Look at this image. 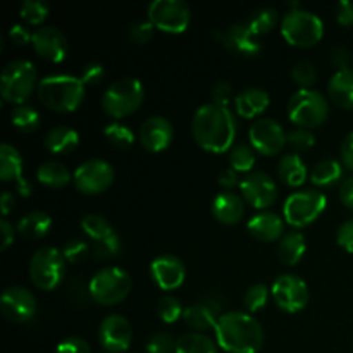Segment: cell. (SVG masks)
Masks as SVG:
<instances>
[{
	"label": "cell",
	"mask_w": 353,
	"mask_h": 353,
	"mask_svg": "<svg viewBox=\"0 0 353 353\" xmlns=\"http://www.w3.org/2000/svg\"><path fill=\"white\" fill-rule=\"evenodd\" d=\"M281 34L290 45L314 47L324 37V23L317 14L305 9H290L283 14Z\"/></svg>",
	"instance_id": "8992f818"
},
{
	"label": "cell",
	"mask_w": 353,
	"mask_h": 353,
	"mask_svg": "<svg viewBox=\"0 0 353 353\" xmlns=\"http://www.w3.org/2000/svg\"><path fill=\"white\" fill-rule=\"evenodd\" d=\"M216 38L221 45L241 57H257L262 50L259 37L248 28L247 23H234L223 31H217Z\"/></svg>",
	"instance_id": "d6986e66"
},
{
	"label": "cell",
	"mask_w": 353,
	"mask_h": 353,
	"mask_svg": "<svg viewBox=\"0 0 353 353\" xmlns=\"http://www.w3.org/2000/svg\"><path fill=\"white\" fill-rule=\"evenodd\" d=\"M185 310H183L181 302L179 299L172 295H164L157 303V316L161 317L162 323L165 324H174L176 321H179V317H183Z\"/></svg>",
	"instance_id": "60d3db41"
},
{
	"label": "cell",
	"mask_w": 353,
	"mask_h": 353,
	"mask_svg": "<svg viewBox=\"0 0 353 353\" xmlns=\"http://www.w3.org/2000/svg\"><path fill=\"white\" fill-rule=\"evenodd\" d=\"M176 341L169 333L154 334L147 343V353H176Z\"/></svg>",
	"instance_id": "bcb514c9"
},
{
	"label": "cell",
	"mask_w": 353,
	"mask_h": 353,
	"mask_svg": "<svg viewBox=\"0 0 353 353\" xmlns=\"http://www.w3.org/2000/svg\"><path fill=\"white\" fill-rule=\"evenodd\" d=\"M81 81L86 85H99V83L103 81L105 78V69H103L102 64L99 62H90L85 68L81 69V74H79Z\"/></svg>",
	"instance_id": "681fc988"
},
{
	"label": "cell",
	"mask_w": 353,
	"mask_h": 353,
	"mask_svg": "<svg viewBox=\"0 0 353 353\" xmlns=\"http://www.w3.org/2000/svg\"><path fill=\"white\" fill-rule=\"evenodd\" d=\"M330 102L314 88H300L288 100V119L299 128H317L327 119Z\"/></svg>",
	"instance_id": "ba28073f"
},
{
	"label": "cell",
	"mask_w": 353,
	"mask_h": 353,
	"mask_svg": "<svg viewBox=\"0 0 353 353\" xmlns=\"http://www.w3.org/2000/svg\"><path fill=\"white\" fill-rule=\"evenodd\" d=\"M336 21L341 26H353V2L341 0L336 6Z\"/></svg>",
	"instance_id": "db71d44e"
},
{
	"label": "cell",
	"mask_w": 353,
	"mask_h": 353,
	"mask_svg": "<svg viewBox=\"0 0 353 353\" xmlns=\"http://www.w3.org/2000/svg\"><path fill=\"white\" fill-rule=\"evenodd\" d=\"M34 52L50 62H62L68 55V38L59 28L40 26L33 31Z\"/></svg>",
	"instance_id": "7402d4cb"
},
{
	"label": "cell",
	"mask_w": 353,
	"mask_h": 353,
	"mask_svg": "<svg viewBox=\"0 0 353 353\" xmlns=\"http://www.w3.org/2000/svg\"><path fill=\"white\" fill-rule=\"evenodd\" d=\"M145 99L143 83L138 78L116 79L102 95V109L114 119H123L140 109Z\"/></svg>",
	"instance_id": "5b68a950"
},
{
	"label": "cell",
	"mask_w": 353,
	"mask_h": 353,
	"mask_svg": "<svg viewBox=\"0 0 353 353\" xmlns=\"http://www.w3.org/2000/svg\"><path fill=\"white\" fill-rule=\"evenodd\" d=\"M65 259L55 247H41L30 261V278L38 290L52 292L62 283L65 274Z\"/></svg>",
	"instance_id": "9c48e42d"
},
{
	"label": "cell",
	"mask_w": 353,
	"mask_h": 353,
	"mask_svg": "<svg viewBox=\"0 0 353 353\" xmlns=\"http://www.w3.org/2000/svg\"><path fill=\"white\" fill-rule=\"evenodd\" d=\"M307 165L303 159L300 157L296 152H288L283 155L278 162V176L285 185L293 186H302L307 179Z\"/></svg>",
	"instance_id": "f1b7e54d"
},
{
	"label": "cell",
	"mask_w": 353,
	"mask_h": 353,
	"mask_svg": "<svg viewBox=\"0 0 353 353\" xmlns=\"http://www.w3.org/2000/svg\"><path fill=\"white\" fill-rule=\"evenodd\" d=\"M327 97L334 105L353 110V68L336 69L327 83Z\"/></svg>",
	"instance_id": "4316f807"
},
{
	"label": "cell",
	"mask_w": 353,
	"mask_h": 353,
	"mask_svg": "<svg viewBox=\"0 0 353 353\" xmlns=\"http://www.w3.org/2000/svg\"><path fill=\"white\" fill-rule=\"evenodd\" d=\"M0 230H2V248L0 250H7L10 247V243L14 241V226L3 217L0 221Z\"/></svg>",
	"instance_id": "91938a15"
},
{
	"label": "cell",
	"mask_w": 353,
	"mask_h": 353,
	"mask_svg": "<svg viewBox=\"0 0 353 353\" xmlns=\"http://www.w3.org/2000/svg\"><path fill=\"white\" fill-rule=\"evenodd\" d=\"M286 143L295 152H307L316 145V137H314L310 130L296 126L288 131V134H286Z\"/></svg>",
	"instance_id": "ee69618b"
},
{
	"label": "cell",
	"mask_w": 353,
	"mask_h": 353,
	"mask_svg": "<svg viewBox=\"0 0 353 353\" xmlns=\"http://www.w3.org/2000/svg\"><path fill=\"white\" fill-rule=\"evenodd\" d=\"M38 99L55 112H72L85 99V83L74 74H48L38 83Z\"/></svg>",
	"instance_id": "3957f363"
},
{
	"label": "cell",
	"mask_w": 353,
	"mask_h": 353,
	"mask_svg": "<svg viewBox=\"0 0 353 353\" xmlns=\"http://www.w3.org/2000/svg\"><path fill=\"white\" fill-rule=\"evenodd\" d=\"M9 38L16 45H28L33 41V33L24 24H14L9 31Z\"/></svg>",
	"instance_id": "11a10c76"
},
{
	"label": "cell",
	"mask_w": 353,
	"mask_h": 353,
	"mask_svg": "<svg viewBox=\"0 0 353 353\" xmlns=\"http://www.w3.org/2000/svg\"><path fill=\"white\" fill-rule=\"evenodd\" d=\"M278 21L279 12L274 7H259L254 12L248 14L245 23L248 24V28H250L257 37H261V34L271 33L276 28V24H278Z\"/></svg>",
	"instance_id": "d590c367"
},
{
	"label": "cell",
	"mask_w": 353,
	"mask_h": 353,
	"mask_svg": "<svg viewBox=\"0 0 353 353\" xmlns=\"http://www.w3.org/2000/svg\"><path fill=\"white\" fill-rule=\"evenodd\" d=\"M238 183H240L238 181V172L234 171L233 168H228V169H224V171H221L219 185L224 186V188H226V192H230L231 188H234Z\"/></svg>",
	"instance_id": "6f0895ef"
},
{
	"label": "cell",
	"mask_w": 353,
	"mask_h": 353,
	"mask_svg": "<svg viewBox=\"0 0 353 353\" xmlns=\"http://www.w3.org/2000/svg\"><path fill=\"white\" fill-rule=\"evenodd\" d=\"M269 300V288L264 283H255L250 288L245 292L243 296V305L248 312H259L261 309H264L265 303Z\"/></svg>",
	"instance_id": "b9f144b4"
},
{
	"label": "cell",
	"mask_w": 353,
	"mask_h": 353,
	"mask_svg": "<svg viewBox=\"0 0 353 353\" xmlns=\"http://www.w3.org/2000/svg\"><path fill=\"white\" fill-rule=\"evenodd\" d=\"M307 241L300 231H288L278 243V259L286 265H296L305 255Z\"/></svg>",
	"instance_id": "1f68e13d"
},
{
	"label": "cell",
	"mask_w": 353,
	"mask_h": 353,
	"mask_svg": "<svg viewBox=\"0 0 353 353\" xmlns=\"http://www.w3.org/2000/svg\"><path fill=\"white\" fill-rule=\"evenodd\" d=\"M336 241L341 248H345V250L353 254V217L352 219L345 221V223L338 228Z\"/></svg>",
	"instance_id": "f907efd6"
},
{
	"label": "cell",
	"mask_w": 353,
	"mask_h": 353,
	"mask_svg": "<svg viewBox=\"0 0 353 353\" xmlns=\"http://www.w3.org/2000/svg\"><path fill=\"white\" fill-rule=\"evenodd\" d=\"M52 217L45 210H31L17 223V233L28 240H40L52 230Z\"/></svg>",
	"instance_id": "f546056e"
},
{
	"label": "cell",
	"mask_w": 353,
	"mask_h": 353,
	"mask_svg": "<svg viewBox=\"0 0 353 353\" xmlns=\"http://www.w3.org/2000/svg\"><path fill=\"white\" fill-rule=\"evenodd\" d=\"M216 341L228 353H257L264 345V330L248 312L221 314L214 327Z\"/></svg>",
	"instance_id": "7a4b0ae2"
},
{
	"label": "cell",
	"mask_w": 353,
	"mask_h": 353,
	"mask_svg": "<svg viewBox=\"0 0 353 353\" xmlns=\"http://www.w3.org/2000/svg\"><path fill=\"white\" fill-rule=\"evenodd\" d=\"M37 179L48 188H64L72 181V172L62 162L47 161L37 169Z\"/></svg>",
	"instance_id": "d6a6232c"
},
{
	"label": "cell",
	"mask_w": 353,
	"mask_h": 353,
	"mask_svg": "<svg viewBox=\"0 0 353 353\" xmlns=\"http://www.w3.org/2000/svg\"><path fill=\"white\" fill-rule=\"evenodd\" d=\"M341 164L353 171V131L345 137L343 143H341Z\"/></svg>",
	"instance_id": "9f6ffc18"
},
{
	"label": "cell",
	"mask_w": 353,
	"mask_h": 353,
	"mask_svg": "<svg viewBox=\"0 0 353 353\" xmlns=\"http://www.w3.org/2000/svg\"><path fill=\"white\" fill-rule=\"evenodd\" d=\"M62 255L69 264H78V262L85 261L88 255H92V245L85 240H79V238H72L64 245Z\"/></svg>",
	"instance_id": "7bdbcfd3"
},
{
	"label": "cell",
	"mask_w": 353,
	"mask_h": 353,
	"mask_svg": "<svg viewBox=\"0 0 353 353\" xmlns=\"http://www.w3.org/2000/svg\"><path fill=\"white\" fill-rule=\"evenodd\" d=\"M340 200L348 207L353 209V176L345 179L340 186Z\"/></svg>",
	"instance_id": "680465c9"
},
{
	"label": "cell",
	"mask_w": 353,
	"mask_h": 353,
	"mask_svg": "<svg viewBox=\"0 0 353 353\" xmlns=\"http://www.w3.org/2000/svg\"><path fill=\"white\" fill-rule=\"evenodd\" d=\"M131 286H133L131 276L117 265L100 269L92 276L88 283L92 300L103 307L117 305L123 302L130 295Z\"/></svg>",
	"instance_id": "52a82bcc"
},
{
	"label": "cell",
	"mask_w": 353,
	"mask_h": 353,
	"mask_svg": "<svg viewBox=\"0 0 353 353\" xmlns=\"http://www.w3.org/2000/svg\"><path fill=\"white\" fill-rule=\"evenodd\" d=\"M148 21L165 33H183L192 21V9L185 0H154L147 9Z\"/></svg>",
	"instance_id": "8fae6325"
},
{
	"label": "cell",
	"mask_w": 353,
	"mask_h": 353,
	"mask_svg": "<svg viewBox=\"0 0 353 353\" xmlns=\"http://www.w3.org/2000/svg\"><path fill=\"white\" fill-rule=\"evenodd\" d=\"M55 353H92L88 341L79 336H69L55 348Z\"/></svg>",
	"instance_id": "c3c4849f"
},
{
	"label": "cell",
	"mask_w": 353,
	"mask_h": 353,
	"mask_svg": "<svg viewBox=\"0 0 353 353\" xmlns=\"http://www.w3.org/2000/svg\"><path fill=\"white\" fill-rule=\"evenodd\" d=\"M292 78L300 88H312L317 79V69L310 61H300L293 65Z\"/></svg>",
	"instance_id": "f6af8a7d"
},
{
	"label": "cell",
	"mask_w": 353,
	"mask_h": 353,
	"mask_svg": "<svg viewBox=\"0 0 353 353\" xmlns=\"http://www.w3.org/2000/svg\"><path fill=\"white\" fill-rule=\"evenodd\" d=\"M233 97V86L228 81H219L212 86V102L219 105H230Z\"/></svg>",
	"instance_id": "816d5d0a"
},
{
	"label": "cell",
	"mask_w": 353,
	"mask_h": 353,
	"mask_svg": "<svg viewBox=\"0 0 353 353\" xmlns=\"http://www.w3.org/2000/svg\"><path fill=\"white\" fill-rule=\"evenodd\" d=\"M255 161V150L252 145L248 143H236L230 150V165L236 172H252L254 169Z\"/></svg>",
	"instance_id": "f35d334b"
},
{
	"label": "cell",
	"mask_w": 353,
	"mask_h": 353,
	"mask_svg": "<svg viewBox=\"0 0 353 353\" xmlns=\"http://www.w3.org/2000/svg\"><path fill=\"white\" fill-rule=\"evenodd\" d=\"M154 24L150 21H138L130 28V38L133 43L145 45L154 37Z\"/></svg>",
	"instance_id": "7dc6e473"
},
{
	"label": "cell",
	"mask_w": 353,
	"mask_h": 353,
	"mask_svg": "<svg viewBox=\"0 0 353 353\" xmlns=\"http://www.w3.org/2000/svg\"><path fill=\"white\" fill-rule=\"evenodd\" d=\"M10 123L16 130L23 131V133H33L40 126V114L34 107L23 103V105H16L10 112Z\"/></svg>",
	"instance_id": "74e56055"
},
{
	"label": "cell",
	"mask_w": 353,
	"mask_h": 353,
	"mask_svg": "<svg viewBox=\"0 0 353 353\" xmlns=\"http://www.w3.org/2000/svg\"><path fill=\"white\" fill-rule=\"evenodd\" d=\"M150 276L155 285L164 292L176 290L185 283L186 268L179 257L172 254H162L150 264Z\"/></svg>",
	"instance_id": "ffe728a7"
},
{
	"label": "cell",
	"mask_w": 353,
	"mask_h": 353,
	"mask_svg": "<svg viewBox=\"0 0 353 353\" xmlns=\"http://www.w3.org/2000/svg\"><path fill=\"white\" fill-rule=\"evenodd\" d=\"M133 330L130 321L119 314H110L102 319L99 326V341L109 353H124L131 347Z\"/></svg>",
	"instance_id": "ac0fdd59"
},
{
	"label": "cell",
	"mask_w": 353,
	"mask_h": 353,
	"mask_svg": "<svg viewBox=\"0 0 353 353\" xmlns=\"http://www.w3.org/2000/svg\"><path fill=\"white\" fill-rule=\"evenodd\" d=\"M240 190L248 205L265 210L278 199V186L269 174L262 171H252L240 179Z\"/></svg>",
	"instance_id": "2e32d148"
},
{
	"label": "cell",
	"mask_w": 353,
	"mask_h": 353,
	"mask_svg": "<svg viewBox=\"0 0 353 353\" xmlns=\"http://www.w3.org/2000/svg\"><path fill=\"white\" fill-rule=\"evenodd\" d=\"M247 228L248 233L255 240L269 243V241L281 240V236L285 234V217L272 210H261L248 219Z\"/></svg>",
	"instance_id": "cb8c5ba5"
},
{
	"label": "cell",
	"mask_w": 353,
	"mask_h": 353,
	"mask_svg": "<svg viewBox=\"0 0 353 353\" xmlns=\"http://www.w3.org/2000/svg\"><path fill=\"white\" fill-rule=\"evenodd\" d=\"M327 205V199L319 190H299L285 200L283 217L293 228H303L319 219Z\"/></svg>",
	"instance_id": "30bf717a"
},
{
	"label": "cell",
	"mask_w": 353,
	"mask_h": 353,
	"mask_svg": "<svg viewBox=\"0 0 353 353\" xmlns=\"http://www.w3.org/2000/svg\"><path fill=\"white\" fill-rule=\"evenodd\" d=\"M48 12H50V7L43 0H24L21 6V19L31 26L43 23Z\"/></svg>",
	"instance_id": "ab89813d"
},
{
	"label": "cell",
	"mask_w": 353,
	"mask_h": 353,
	"mask_svg": "<svg viewBox=\"0 0 353 353\" xmlns=\"http://www.w3.org/2000/svg\"><path fill=\"white\" fill-rule=\"evenodd\" d=\"M286 131L281 124L272 117H259L252 123L248 130V140L255 152L262 155L279 154L286 145Z\"/></svg>",
	"instance_id": "9a60e30c"
},
{
	"label": "cell",
	"mask_w": 353,
	"mask_h": 353,
	"mask_svg": "<svg viewBox=\"0 0 353 353\" xmlns=\"http://www.w3.org/2000/svg\"><path fill=\"white\" fill-rule=\"evenodd\" d=\"M81 230L92 240V255L100 261L116 257L121 252V240L109 221L100 214H86L81 219Z\"/></svg>",
	"instance_id": "7c38bea8"
},
{
	"label": "cell",
	"mask_w": 353,
	"mask_h": 353,
	"mask_svg": "<svg viewBox=\"0 0 353 353\" xmlns=\"http://www.w3.org/2000/svg\"><path fill=\"white\" fill-rule=\"evenodd\" d=\"M310 181L316 186L336 185L343 176V164L336 159H323L310 169Z\"/></svg>",
	"instance_id": "836d02e7"
},
{
	"label": "cell",
	"mask_w": 353,
	"mask_h": 353,
	"mask_svg": "<svg viewBox=\"0 0 353 353\" xmlns=\"http://www.w3.org/2000/svg\"><path fill=\"white\" fill-rule=\"evenodd\" d=\"M16 207V196H14L12 192H3L2 193V199H0V209H2L3 217L7 219L12 209Z\"/></svg>",
	"instance_id": "94428289"
},
{
	"label": "cell",
	"mask_w": 353,
	"mask_h": 353,
	"mask_svg": "<svg viewBox=\"0 0 353 353\" xmlns=\"http://www.w3.org/2000/svg\"><path fill=\"white\" fill-rule=\"evenodd\" d=\"M47 150L54 155H65L76 150L79 145V133L74 128L55 126L47 131L43 138Z\"/></svg>",
	"instance_id": "83f0119b"
},
{
	"label": "cell",
	"mask_w": 353,
	"mask_h": 353,
	"mask_svg": "<svg viewBox=\"0 0 353 353\" xmlns=\"http://www.w3.org/2000/svg\"><path fill=\"white\" fill-rule=\"evenodd\" d=\"M72 183L81 193L99 195L109 190L114 183V169L103 159H88L74 169Z\"/></svg>",
	"instance_id": "4fadbf2b"
},
{
	"label": "cell",
	"mask_w": 353,
	"mask_h": 353,
	"mask_svg": "<svg viewBox=\"0 0 353 353\" xmlns=\"http://www.w3.org/2000/svg\"><path fill=\"white\" fill-rule=\"evenodd\" d=\"M212 216L228 226L238 224L245 216V200L233 192L217 193L212 200Z\"/></svg>",
	"instance_id": "d4e9b609"
},
{
	"label": "cell",
	"mask_w": 353,
	"mask_h": 353,
	"mask_svg": "<svg viewBox=\"0 0 353 353\" xmlns=\"http://www.w3.org/2000/svg\"><path fill=\"white\" fill-rule=\"evenodd\" d=\"M330 61L340 71V69L350 68V61H353V55H350V52L345 47H334L330 54Z\"/></svg>",
	"instance_id": "f5cc1de1"
},
{
	"label": "cell",
	"mask_w": 353,
	"mask_h": 353,
	"mask_svg": "<svg viewBox=\"0 0 353 353\" xmlns=\"http://www.w3.org/2000/svg\"><path fill=\"white\" fill-rule=\"evenodd\" d=\"M192 133L200 148L210 154H223L233 148L236 137V119L230 107L203 103L192 121Z\"/></svg>",
	"instance_id": "6da1fadb"
},
{
	"label": "cell",
	"mask_w": 353,
	"mask_h": 353,
	"mask_svg": "<svg viewBox=\"0 0 353 353\" xmlns=\"http://www.w3.org/2000/svg\"><path fill=\"white\" fill-rule=\"evenodd\" d=\"M37 65L26 59H14L3 68L0 78V90L6 102L23 105L28 97L38 88Z\"/></svg>",
	"instance_id": "277c9868"
},
{
	"label": "cell",
	"mask_w": 353,
	"mask_h": 353,
	"mask_svg": "<svg viewBox=\"0 0 353 353\" xmlns=\"http://www.w3.org/2000/svg\"><path fill=\"white\" fill-rule=\"evenodd\" d=\"M172 138H174V128L171 121L165 119L164 116L147 117L138 131V140L141 147L154 154L165 150L171 145Z\"/></svg>",
	"instance_id": "44dd1931"
},
{
	"label": "cell",
	"mask_w": 353,
	"mask_h": 353,
	"mask_svg": "<svg viewBox=\"0 0 353 353\" xmlns=\"http://www.w3.org/2000/svg\"><path fill=\"white\" fill-rule=\"evenodd\" d=\"M0 179L16 181L17 192L21 195H31V185L23 178V157H21L19 150L7 141L0 145Z\"/></svg>",
	"instance_id": "603a6c76"
},
{
	"label": "cell",
	"mask_w": 353,
	"mask_h": 353,
	"mask_svg": "<svg viewBox=\"0 0 353 353\" xmlns=\"http://www.w3.org/2000/svg\"><path fill=\"white\" fill-rule=\"evenodd\" d=\"M183 319L195 331L214 330L217 324V319H219V310H217V307L210 305L207 302L193 303V305L185 309Z\"/></svg>",
	"instance_id": "4dcf8cb0"
},
{
	"label": "cell",
	"mask_w": 353,
	"mask_h": 353,
	"mask_svg": "<svg viewBox=\"0 0 353 353\" xmlns=\"http://www.w3.org/2000/svg\"><path fill=\"white\" fill-rule=\"evenodd\" d=\"M0 310L3 317L12 323H28L38 310V302L33 293L24 286H9L0 299Z\"/></svg>",
	"instance_id": "e0dca14e"
},
{
	"label": "cell",
	"mask_w": 353,
	"mask_h": 353,
	"mask_svg": "<svg viewBox=\"0 0 353 353\" xmlns=\"http://www.w3.org/2000/svg\"><path fill=\"white\" fill-rule=\"evenodd\" d=\"M219 345L203 333H185L176 341V353H219Z\"/></svg>",
	"instance_id": "e575fe53"
},
{
	"label": "cell",
	"mask_w": 353,
	"mask_h": 353,
	"mask_svg": "<svg viewBox=\"0 0 353 353\" xmlns=\"http://www.w3.org/2000/svg\"><path fill=\"white\" fill-rule=\"evenodd\" d=\"M269 103H271V97L264 88H259V86H248L234 97V109L245 119H254L261 116L268 109Z\"/></svg>",
	"instance_id": "484cf974"
},
{
	"label": "cell",
	"mask_w": 353,
	"mask_h": 353,
	"mask_svg": "<svg viewBox=\"0 0 353 353\" xmlns=\"http://www.w3.org/2000/svg\"><path fill=\"white\" fill-rule=\"evenodd\" d=\"M271 295L276 305L288 314L303 310L309 303V286L295 274H281L272 283Z\"/></svg>",
	"instance_id": "5bb4252c"
},
{
	"label": "cell",
	"mask_w": 353,
	"mask_h": 353,
	"mask_svg": "<svg viewBox=\"0 0 353 353\" xmlns=\"http://www.w3.org/2000/svg\"><path fill=\"white\" fill-rule=\"evenodd\" d=\"M103 137L107 138L110 145H114L116 148H121V150H126V148L133 147L134 140V131L131 130L128 124L121 123V121H112V123L105 124L103 128Z\"/></svg>",
	"instance_id": "8d00e7d4"
}]
</instances>
